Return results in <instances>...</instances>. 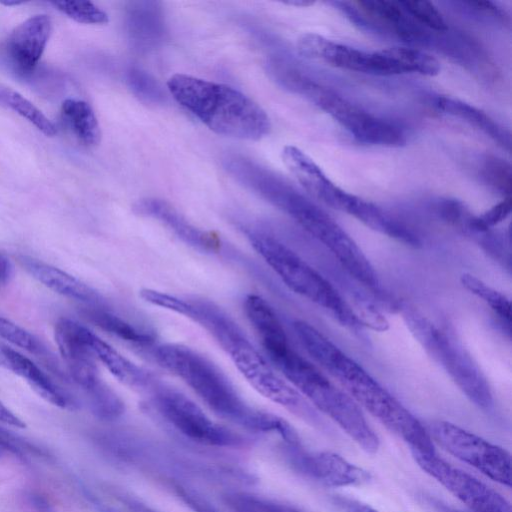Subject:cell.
Returning a JSON list of instances; mask_svg holds the SVG:
<instances>
[{"mask_svg":"<svg viewBox=\"0 0 512 512\" xmlns=\"http://www.w3.org/2000/svg\"><path fill=\"white\" fill-rule=\"evenodd\" d=\"M293 326L306 352L360 408L401 438L411 451L436 453L427 428L361 365L311 324L298 320Z\"/></svg>","mask_w":512,"mask_h":512,"instance_id":"6da1fadb","label":"cell"},{"mask_svg":"<svg viewBox=\"0 0 512 512\" xmlns=\"http://www.w3.org/2000/svg\"><path fill=\"white\" fill-rule=\"evenodd\" d=\"M167 310L183 315L204 328L262 396L310 424H322L317 410L275 372L240 326L217 304L207 299H184L171 295Z\"/></svg>","mask_w":512,"mask_h":512,"instance_id":"7a4b0ae2","label":"cell"},{"mask_svg":"<svg viewBox=\"0 0 512 512\" xmlns=\"http://www.w3.org/2000/svg\"><path fill=\"white\" fill-rule=\"evenodd\" d=\"M146 351L159 366L182 379L219 417L251 431L275 433L286 446L302 445L286 420L250 406L225 374L202 354L171 343H156Z\"/></svg>","mask_w":512,"mask_h":512,"instance_id":"3957f363","label":"cell"},{"mask_svg":"<svg viewBox=\"0 0 512 512\" xmlns=\"http://www.w3.org/2000/svg\"><path fill=\"white\" fill-rule=\"evenodd\" d=\"M252 190L288 214L337 259L345 271L385 304L398 307L383 292L378 275L355 241L324 210L295 191L269 170L258 174Z\"/></svg>","mask_w":512,"mask_h":512,"instance_id":"277c9868","label":"cell"},{"mask_svg":"<svg viewBox=\"0 0 512 512\" xmlns=\"http://www.w3.org/2000/svg\"><path fill=\"white\" fill-rule=\"evenodd\" d=\"M173 98L216 134L259 140L269 134L266 112L237 89L186 74H174L167 81Z\"/></svg>","mask_w":512,"mask_h":512,"instance_id":"5b68a950","label":"cell"},{"mask_svg":"<svg viewBox=\"0 0 512 512\" xmlns=\"http://www.w3.org/2000/svg\"><path fill=\"white\" fill-rule=\"evenodd\" d=\"M268 358L316 410L333 420L362 450L369 454L379 450L380 439L360 406L290 344Z\"/></svg>","mask_w":512,"mask_h":512,"instance_id":"8992f818","label":"cell"},{"mask_svg":"<svg viewBox=\"0 0 512 512\" xmlns=\"http://www.w3.org/2000/svg\"><path fill=\"white\" fill-rule=\"evenodd\" d=\"M244 232L252 247L290 290L361 336L363 326L347 300L324 276L273 235L252 228H245Z\"/></svg>","mask_w":512,"mask_h":512,"instance_id":"52a82bcc","label":"cell"},{"mask_svg":"<svg viewBox=\"0 0 512 512\" xmlns=\"http://www.w3.org/2000/svg\"><path fill=\"white\" fill-rule=\"evenodd\" d=\"M399 307L408 329L425 352L472 403L484 410L491 409L494 403L491 387L466 349L417 308L408 304Z\"/></svg>","mask_w":512,"mask_h":512,"instance_id":"ba28073f","label":"cell"},{"mask_svg":"<svg viewBox=\"0 0 512 512\" xmlns=\"http://www.w3.org/2000/svg\"><path fill=\"white\" fill-rule=\"evenodd\" d=\"M148 390L160 416L189 440L214 447H239L245 443L240 434L215 423L177 389L155 380Z\"/></svg>","mask_w":512,"mask_h":512,"instance_id":"9c48e42d","label":"cell"},{"mask_svg":"<svg viewBox=\"0 0 512 512\" xmlns=\"http://www.w3.org/2000/svg\"><path fill=\"white\" fill-rule=\"evenodd\" d=\"M299 95L328 113L359 142L386 147L406 143L405 134L398 126L370 114L310 78L301 84Z\"/></svg>","mask_w":512,"mask_h":512,"instance_id":"30bf717a","label":"cell"},{"mask_svg":"<svg viewBox=\"0 0 512 512\" xmlns=\"http://www.w3.org/2000/svg\"><path fill=\"white\" fill-rule=\"evenodd\" d=\"M433 443L485 476L510 487L511 456L503 447L444 420H434L426 427Z\"/></svg>","mask_w":512,"mask_h":512,"instance_id":"8fae6325","label":"cell"},{"mask_svg":"<svg viewBox=\"0 0 512 512\" xmlns=\"http://www.w3.org/2000/svg\"><path fill=\"white\" fill-rule=\"evenodd\" d=\"M417 465L472 512H512L510 502L474 476L452 466L437 454L411 451Z\"/></svg>","mask_w":512,"mask_h":512,"instance_id":"7c38bea8","label":"cell"},{"mask_svg":"<svg viewBox=\"0 0 512 512\" xmlns=\"http://www.w3.org/2000/svg\"><path fill=\"white\" fill-rule=\"evenodd\" d=\"M286 453L298 473L326 487H349L367 483L371 474L330 451H307L302 447Z\"/></svg>","mask_w":512,"mask_h":512,"instance_id":"4fadbf2b","label":"cell"},{"mask_svg":"<svg viewBox=\"0 0 512 512\" xmlns=\"http://www.w3.org/2000/svg\"><path fill=\"white\" fill-rule=\"evenodd\" d=\"M84 325L60 318L55 324V340L63 362L73 381L87 392L101 383L97 360L83 335Z\"/></svg>","mask_w":512,"mask_h":512,"instance_id":"5bb4252c","label":"cell"},{"mask_svg":"<svg viewBox=\"0 0 512 512\" xmlns=\"http://www.w3.org/2000/svg\"><path fill=\"white\" fill-rule=\"evenodd\" d=\"M298 52L309 59L319 60L334 67L380 75L377 52H365L333 42L316 33H305L297 41Z\"/></svg>","mask_w":512,"mask_h":512,"instance_id":"9a60e30c","label":"cell"},{"mask_svg":"<svg viewBox=\"0 0 512 512\" xmlns=\"http://www.w3.org/2000/svg\"><path fill=\"white\" fill-rule=\"evenodd\" d=\"M134 211L156 219L194 249L207 253H214L221 249V239L217 234L195 226L170 203L162 199H141L134 204Z\"/></svg>","mask_w":512,"mask_h":512,"instance_id":"2e32d148","label":"cell"},{"mask_svg":"<svg viewBox=\"0 0 512 512\" xmlns=\"http://www.w3.org/2000/svg\"><path fill=\"white\" fill-rule=\"evenodd\" d=\"M52 30L48 15L37 14L26 19L11 32L7 51L18 71L31 73L37 66Z\"/></svg>","mask_w":512,"mask_h":512,"instance_id":"e0dca14e","label":"cell"},{"mask_svg":"<svg viewBox=\"0 0 512 512\" xmlns=\"http://www.w3.org/2000/svg\"><path fill=\"white\" fill-rule=\"evenodd\" d=\"M335 209L345 212L370 229L387 235L406 245L419 246L420 239L403 222L399 221L377 205L343 191Z\"/></svg>","mask_w":512,"mask_h":512,"instance_id":"ac0fdd59","label":"cell"},{"mask_svg":"<svg viewBox=\"0 0 512 512\" xmlns=\"http://www.w3.org/2000/svg\"><path fill=\"white\" fill-rule=\"evenodd\" d=\"M19 261L34 279L57 294L93 306L103 302L94 288L57 267L28 256Z\"/></svg>","mask_w":512,"mask_h":512,"instance_id":"d6986e66","label":"cell"},{"mask_svg":"<svg viewBox=\"0 0 512 512\" xmlns=\"http://www.w3.org/2000/svg\"><path fill=\"white\" fill-rule=\"evenodd\" d=\"M281 157L289 172L310 195L329 207L332 206L341 188L305 152L287 145L283 148Z\"/></svg>","mask_w":512,"mask_h":512,"instance_id":"ffe728a7","label":"cell"},{"mask_svg":"<svg viewBox=\"0 0 512 512\" xmlns=\"http://www.w3.org/2000/svg\"><path fill=\"white\" fill-rule=\"evenodd\" d=\"M4 368L12 371L45 401L62 409L76 408V402L28 357L5 345L3 349Z\"/></svg>","mask_w":512,"mask_h":512,"instance_id":"44dd1931","label":"cell"},{"mask_svg":"<svg viewBox=\"0 0 512 512\" xmlns=\"http://www.w3.org/2000/svg\"><path fill=\"white\" fill-rule=\"evenodd\" d=\"M83 335L95 359L121 383L131 388L148 390L156 380L85 326Z\"/></svg>","mask_w":512,"mask_h":512,"instance_id":"7402d4cb","label":"cell"},{"mask_svg":"<svg viewBox=\"0 0 512 512\" xmlns=\"http://www.w3.org/2000/svg\"><path fill=\"white\" fill-rule=\"evenodd\" d=\"M434 106L451 116L458 117L475 126L504 149L511 150L510 132L494 121L484 111L458 99L437 96L434 99Z\"/></svg>","mask_w":512,"mask_h":512,"instance_id":"603a6c76","label":"cell"},{"mask_svg":"<svg viewBox=\"0 0 512 512\" xmlns=\"http://www.w3.org/2000/svg\"><path fill=\"white\" fill-rule=\"evenodd\" d=\"M82 314L102 330L141 349H149L155 344V335L149 331L126 321L107 310L90 307Z\"/></svg>","mask_w":512,"mask_h":512,"instance_id":"cb8c5ba5","label":"cell"},{"mask_svg":"<svg viewBox=\"0 0 512 512\" xmlns=\"http://www.w3.org/2000/svg\"><path fill=\"white\" fill-rule=\"evenodd\" d=\"M63 118L68 126L86 146L93 147L101 140V129L97 117L91 106L77 99H66L61 108Z\"/></svg>","mask_w":512,"mask_h":512,"instance_id":"d4e9b609","label":"cell"},{"mask_svg":"<svg viewBox=\"0 0 512 512\" xmlns=\"http://www.w3.org/2000/svg\"><path fill=\"white\" fill-rule=\"evenodd\" d=\"M366 12L391 27L399 37L407 41H419L424 34L420 28L407 17L399 3L384 0H366L357 2Z\"/></svg>","mask_w":512,"mask_h":512,"instance_id":"484cf974","label":"cell"},{"mask_svg":"<svg viewBox=\"0 0 512 512\" xmlns=\"http://www.w3.org/2000/svg\"><path fill=\"white\" fill-rule=\"evenodd\" d=\"M382 52L389 62L393 75L418 73L435 76L441 70L440 63L435 57L419 49L391 47Z\"/></svg>","mask_w":512,"mask_h":512,"instance_id":"4316f807","label":"cell"},{"mask_svg":"<svg viewBox=\"0 0 512 512\" xmlns=\"http://www.w3.org/2000/svg\"><path fill=\"white\" fill-rule=\"evenodd\" d=\"M0 338L41 359L55 374H63L57 358L39 338L2 316H0Z\"/></svg>","mask_w":512,"mask_h":512,"instance_id":"83f0119b","label":"cell"},{"mask_svg":"<svg viewBox=\"0 0 512 512\" xmlns=\"http://www.w3.org/2000/svg\"><path fill=\"white\" fill-rule=\"evenodd\" d=\"M0 101L33 124L44 135L48 137L56 135L57 129L54 124L41 110L17 91L0 86Z\"/></svg>","mask_w":512,"mask_h":512,"instance_id":"f1b7e54d","label":"cell"},{"mask_svg":"<svg viewBox=\"0 0 512 512\" xmlns=\"http://www.w3.org/2000/svg\"><path fill=\"white\" fill-rule=\"evenodd\" d=\"M460 282L467 291L485 302L498 317L510 325L511 303L503 293L470 273H463Z\"/></svg>","mask_w":512,"mask_h":512,"instance_id":"f546056e","label":"cell"},{"mask_svg":"<svg viewBox=\"0 0 512 512\" xmlns=\"http://www.w3.org/2000/svg\"><path fill=\"white\" fill-rule=\"evenodd\" d=\"M84 394L90 411L101 420H116L125 411L121 398L103 381Z\"/></svg>","mask_w":512,"mask_h":512,"instance_id":"4dcf8cb0","label":"cell"},{"mask_svg":"<svg viewBox=\"0 0 512 512\" xmlns=\"http://www.w3.org/2000/svg\"><path fill=\"white\" fill-rule=\"evenodd\" d=\"M480 174L482 179L491 188L506 197H510L512 190L511 166L498 157H488L484 161Z\"/></svg>","mask_w":512,"mask_h":512,"instance_id":"1f68e13d","label":"cell"},{"mask_svg":"<svg viewBox=\"0 0 512 512\" xmlns=\"http://www.w3.org/2000/svg\"><path fill=\"white\" fill-rule=\"evenodd\" d=\"M52 4L72 20L83 24H106L105 11L90 1H54Z\"/></svg>","mask_w":512,"mask_h":512,"instance_id":"d6a6232c","label":"cell"},{"mask_svg":"<svg viewBox=\"0 0 512 512\" xmlns=\"http://www.w3.org/2000/svg\"><path fill=\"white\" fill-rule=\"evenodd\" d=\"M401 8L418 22L436 31H446L447 23L438 9L429 1H400Z\"/></svg>","mask_w":512,"mask_h":512,"instance_id":"836d02e7","label":"cell"},{"mask_svg":"<svg viewBox=\"0 0 512 512\" xmlns=\"http://www.w3.org/2000/svg\"><path fill=\"white\" fill-rule=\"evenodd\" d=\"M437 212L444 221L463 230H468L473 218L464 205L454 199L440 201L437 205Z\"/></svg>","mask_w":512,"mask_h":512,"instance_id":"e575fe53","label":"cell"},{"mask_svg":"<svg viewBox=\"0 0 512 512\" xmlns=\"http://www.w3.org/2000/svg\"><path fill=\"white\" fill-rule=\"evenodd\" d=\"M129 82L132 89L141 97L157 101L162 96L157 83L140 70L132 69L129 72Z\"/></svg>","mask_w":512,"mask_h":512,"instance_id":"d590c367","label":"cell"},{"mask_svg":"<svg viewBox=\"0 0 512 512\" xmlns=\"http://www.w3.org/2000/svg\"><path fill=\"white\" fill-rule=\"evenodd\" d=\"M177 496L193 511V512H222L215 507L210 501L199 494L197 491L182 486L175 485Z\"/></svg>","mask_w":512,"mask_h":512,"instance_id":"8d00e7d4","label":"cell"},{"mask_svg":"<svg viewBox=\"0 0 512 512\" xmlns=\"http://www.w3.org/2000/svg\"><path fill=\"white\" fill-rule=\"evenodd\" d=\"M332 502L340 512H379L368 504L351 498L336 496Z\"/></svg>","mask_w":512,"mask_h":512,"instance_id":"74e56055","label":"cell"},{"mask_svg":"<svg viewBox=\"0 0 512 512\" xmlns=\"http://www.w3.org/2000/svg\"><path fill=\"white\" fill-rule=\"evenodd\" d=\"M13 267L10 260L0 253V289L4 287L12 276Z\"/></svg>","mask_w":512,"mask_h":512,"instance_id":"f35d334b","label":"cell"},{"mask_svg":"<svg viewBox=\"0 0 512 512\" xmlns=\"http://www.w3.org/2000/svg\"><path fill=\"white\" fill-rule=\"evenodd\" d=\"M125 505L133 512H157L132 497L122 496Z\"/></svg>","mask_w":512,"mask_h":512,"instance_id":"ab89813d","label":"cell"},{"mask_svg":"<svg viewBox=\"0 0 512 512\" xmlns=\"http://www.w3.org/2000/svg\"><path fill=\"white\" fill-rule=\"evenodd\" d=\"M427 503L435 512H462L435 498H428Z\"/></svg>","mask_w":512,"mask_h":512,"instance_id":"60d3db41","label":"cell"},{"mask_svg":"<svg viewBox=\"0 0 512 512\" xmlns=\"http://www.w3.org/2000/svg\"><path fill=\"white\" fill-rule=\"evenodd\" d=\"M286 5L296 6V7H307L314 4L313 1H307V0H288L283 1Z\"/></svg>","mask_w":512,"mask_h":512,"instance_id":"b9f144b4","label":"cell"},{"mask_svg":"<svg viewBox=\"0 0 512 512\" xmlns=\"http://www.w3.org/2000/svg\"><path fill=\"white\" fill-rule=\"evenodd\" d=\"M98 507H99L100 512H119L116 509L106 506V505H103V504H98Z\"/></svg>","mask_w":512,"mask_h":512,"instance_id":"7bdbcfd3","label":"cell"},{"mask_svg":"<svg viewBox=\"0 0 512 512\" xmlns=\"http://www.w3.org/2000/svg\"><path fill=\"white\" fill-rule=\"evenodd\" d=\"M4 344L0 342V366L4 368V365H5V361H4V355H3V349H4Z\"/></svg>","mask_w":512,"mask_h":512,"instance_id":"ee69618b","label":"cell"},{"mask_svg":"<svg viewBox=\"0 0 512 512\" xmlns=\"http://www.w3.org/2000/svg\"><path fill=\"white\" fill-rule=\"evenodd\" d=\"M0 3L4 4L6 6H11V5H20V4L24 3V2L23 1H15V0L14 1H10V0H8V1H1Z\"/></svg>","mask_w":512,"mask_h":512,"instance_id":"f6af8a7d","label":"cell"},{"mask_svg":"<svg viewBox=\"0 0 512 512\" xmlns=\"http://www.w3.org/2000/svg\"><path fill=\"white\" fill-rule=\"evenodd\" d=\"M295 512H302V511H300V510L296 509V511H295Z\"/></svg>","mask_w":512,"mask_h":512,"instance_id":"bcb514c9","label":"cell"}]
</instances>
